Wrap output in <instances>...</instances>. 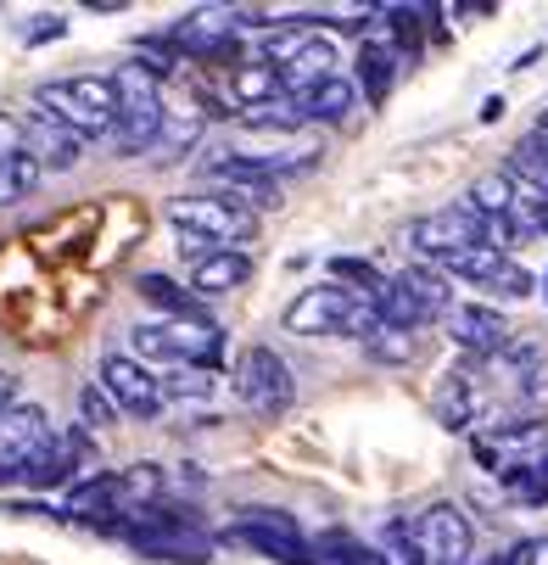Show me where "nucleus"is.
I'll return each instance as SVG.
<instances>
[{"instance_id": "f257e3e1", "label": "nucleus", "mask_w": 548, "mask_h": 565, "mask_svg": "<svg viewBox=\"0 0 548 565\" xmlns=\"http://www.w3.org/2000/svg\"><path fill=\"white\" fill-rule=\"evenodd\" d=\"M34 113L56 118L78 140H112L123 102H118L112 73H78V78H51V85H40L34 90Z\"/></svg>"}, {"instance_id": "f03ea898", "label": "nucleus", "mask_w": 548, "mask_h": 565, "mask_svg": "<svg viewBox=\"0 0 548 565\" xmlns=\"http://www.w3.org/2000/svg\"><path fill=\"white\" fill-rule=\"evenodd\" d=\"M286 331L291 337H358V342H369L380 331V308H375V297H358L336 280L308 286L286 308Z\"/></svg>"}, {"instance_id": "7ed1b4c3", "label": "nucleus", "mask_w": 548, "mask_h": 565, "mask_svg": "<svg viewBox=\"0 0 548 565\" xmlns=\"http://www.w3.org/2000/svg\"><path fill=\"white\" fill-rule=\"evenodd\" d=\"M107 532L129 537L140 554L174 559V565H207V559H213V537L202 532V521L185 515V510H169V504H146V510L123 515V521L107 526Z\"/></svg>"}, {"instance_id": "20e7f679", "label": "nucleus", "mask_w": 548, "mask_h": 565, "mask_svg": "<svg viewBox=\"0 0 548 565\" xmlns=\"http://www.w3.org/2000/svg\"><path fill=\"white\" fill-rule=\"evenodd\" d=\"M140 364H174V370H213L218 364V326L213 319H146L129 331Z\"/></svg>"}, {"instance_id": "39448f33", "label": "nucleus", "mask_w": 548, "mask_h": 565, "mask_svg": "<svg viewBox=\"0 0 548 565\" xmlns=\"http://www.w3.org/2000/svg\"><path fill=\"white\" fill-rule=\"evenodd\" d=\"M112 85H118V129H112V151L118 157H140L157 146V135H163V118H169V102L163 90H157V73H146L140 62H123L112 73Z\"/></svg>"}, {"instance_id": "423d86ee", "label": "nucleus", "mask_w": 548, "mask_h": 565, "mask_svg": "<svg viewBox=\"0 0 548 565\" xmlns=\"http://www.w3.org/2000/svg\"><path fill=\"white\" fill-rule=\"evenodd\" d=\"M487 235H493V218H482L470 202L437 207V213H426V218H415V224L404 230V241H409L426 264H442V258H453V253H464V247H487Z\"/></svg>"}, {"instance_id": "0eeeda50", "label": "nucleus", "mask_w": 548, "mask_h": 565, "mask_svg": "<svg viewBox=\"0 0 548 565\" xmlns=\"http://www.w3.org/2000/svg\"><path fill=\"white\" fill-rule=\"evenodd\" d=\"M235 397L247 403L252 415L275 420L291 409V397H297V381H291V364L275 353V348H247L241 359H235Z\"/></svg>"}, {"instance_id": "6e6552de", "label": "nucleus", "mask_w": 548, "mask_h": 565, "mask_svg": "<svg viewBox=\"0 0 548 565\" xmlns=\"http://www.w3.org/2000/svg\"><path fill=\"white\" fill-rule=\"evenodd\" d=\"M169 218L185 230V235H207V241H224V247L241 253V241L258 235V213L235 207L229 196L218 191H202V196H174L169 202Z\"/></svg>"}, {"instance_id": "1a4fd4ad", "label": "nucleus", "mask_w": 548, "mask_h": 565, "mask_svg": "<svg viewBox=\"0 0 548 565\" xmlns=\"http://www.w3.org/2000/svg\"><path fill=\"white\" fill-rule=\"evenodd\" d=\"M448 280H470V286H482L487 297H509V302H526L531 297V275L509 258V253H498V247H464V253H453V258H442L437 264Z\"/></svg>"}, {"instance_id": "9d476101", "label": "nucleus", "mask_w": 548, "mask_h": 565, "mask_svg": "<svg viewBox=\"0 0 548 565\" xmlns=\"http://www.w3.org/2000/svg\"><path fill=\"white\" fill-rule=\"evenodd\" d=\"M229 537L269 554V559H280V565H313V543L302 537V526L286 510H241L235 526H229Z\"/></svg>"}, {"instance_id": "9b49d317", "label": "nucleus", "mask_w": 548, "mask_h": 565, "mask_svg": "<svg viewBox=\"0 0 548 565\" xmlns=\"http://www.w3.org/2000/svg\"><path fill=\"white\" fill-rule=\"evenodd\" d=\"M409 543L426 565H464L470 559V521L459 504H431L409 521Z\"/></svg>"}, {"instance_id": "f8f14e48", "label": "nucleus", "mask_w": 548, "mask_h": 565, "mask_svg": "<svg viewBox=\"0 0 548 565\" xmlns=\"http://www.w3.org/2000/svg\"><path fill=\"white\" fill-rule=\"evenodd\" d=\"M101 386L112 392L118 409L135 415V420H157V415H163V403H169L163 381H157L135 353H107V359H101Z\"/></svg>"}, {"instance_id": "ddd939ff", "label": "nucleus", "mask_w": 548, "mask_h": 565, "mask_svg": "<svg viewBox=\"0 0 548 565\" xmlns=\"http://www.w3.org/2000/svg\"><path fill=\"white\" fill-rule=\"evenodd\" d=\"M56 431H51V420H45V409L40 403H12L7 415H0V481H23V465L51 443Z\"/></svg>"}, {"instance_id": "4468645a", "label": "nucleus", "mask_w": 548, "mask_h": 565, "mask_svg": "<svg viewBox=\"0 0 548 565\" xmlns=\"http://www.w3.org/2000/svg\"><path fill=\"white\" fill-rule=\"evenodd\" d=\"M448 337L464 348V353H476L482 364L487 359H498L515 337H509V319L498 313V308H487V302H453V313H448Z\"/></svg>"}, {"instance_id": "2eb2a0df", "label": "nucleus", "mask_w": 548, "mask_h": 565, "mask_svg": "<svg viewBox=\"0 0 548 565\" xmlns=\"http://www.w3.org/2000/svg\"><path fill=\"white\" fill-rule=\"evenodd\" d=\"M207 180L218 185V196H229L235 207H247V213H264V207H280V180H264V174H252L241 157H213L207 163Z\"/></svg>"}, {"instance_id": "dca6fc26", "label": "nucleus", "mask_w": 548, "mask_h": 565, "mask_svg": "<svg viewBox=\"0 0 548 565\" xmlns=\"http://www.w3.org/2000/svg\"><path fill=\"white\" fill-rule=\"evenodd\" d=\"M336 62H342L336 34L313 29V34L302 40V51H297V56L280 67V78H286V96H308V90H320L325 78H336Z\"/></svg>"}, {"instance_id": "f3484780", "label": "nucleus", "mask_w": 548, "mask_h": 565, "mask_svg": "<svg viewBox=\"0 0 548 565\" xmlns=\"http://www.w3.org/2000/svg\"><path fill=\"white\" fill-rule=\"evenodd\" d=\"M487 370H493V386L504 397H520V403L548 386V364H542V348L537 342H509L498 359H487Z\"/></svg>"}, {"instance_id": "a211bd4d", "label": "nucleus", "mask_w": 548, "mask_h": 565, "mask_svg": "<svg viewBox=\"0 0 548 565\" xmlns=\"http://www.w3.org/2000/svg\"><path fill=\"white\" fill-rule=\"evenodd\" d=\"M67 521H85V526H118L123 521V476H96V481H78L73 499H67Z\"/></svg>"}, {"instance_id": "6ab92c4d", "label": "nucleus", "mask_w": 548, "mask_h": 565, "mask_svg": "<svg viewBox=\"0 0 548 565\" xmlns=\"http://www.w3.org/2000/svg\"><path fill=\"white\" fill-rule=\"evenodd\" d=\"M431 415H437V426L442 431H470L476 426V415H482V386H476V375H442V386H437V397H431Z\"/></svg>"}, {"instance_id": "aec40b11", "label": "nucleus", "mask_w": 548, "mask_h": 565, "mask_svg": "<svg viewBox=\"0 0 548 565\" xmlns=\"http://www.w3.org/2000/svg\"><path fill=\"white\" fill-rule=\"evenodd\" d=\"M23 140H29V151L40 157V163L56 169V174L73 169L78 151H85V140H78L73 129H62L56 118H45V113H29V118H23Z\"/></svg>"}, {"instance_id": "412c9836", "label": "nucleus", "mask_w": 548, "mask_h": 565, "mask_svg": "<svg viewBox=\"0 0 548 565\" xmlns=\"http://www.w3.org/2000/svg\"><path fill=\"white\" fill-rule=\"evenodd\" d=\"M280 96H286V78H280V73H275L264 56L229 73V102L241 107V113H252V107H269V102H280Z\"/></svg>"}, {"instance_id": "4be33fe9", "label": "nucleus", "mask_w": 548, "mask_h": 565, "mask_svg": "<svg viewBox=\"0 0 548 565\" xmlns=\"http://www.w3.org/2000/svg\"><path fill=\"white\" fill-rule=\"evenodd\" d=\"M247 280H252V258H247V253H235V247H224V253H213L207 264H196V269H191V286H196L202 297L241 291Z\"/></svg>"}, {"instance_id": "5701e85b", "label": "nucleus", "mask_w": 548, "mask_h": 565, "mask_svg": "<svg viewBox=\"0 0 548 565\" xmlns=\"http://www.w3.org/2000/svg\"><path fill=\"white\" fill-rule=\"evenodd\" d=\"M78 476V459L67 454V443L62 437H51L29 465H23V488H34V493H51V488H67V481Z\"/></svg>"}, {"instance_id": "b1692460", "label": "nucleus", "mask_w": 548, "mask_h": 565, "mask_svg": "<svg viewBox=\"0 0 548 565\" xmlns=\"http://www.w3.org/2000/svg\"><path fill=\"white\" fill-rule=\"evenodd\" d=\"M398 280L415 291V302L426 308V319H448L453 313V280L437 264H409V269H398Z\"/></svg>"}, {"instance_id": "393cba45", "label": "nucleus", "mask_w": 548, "mask_h": 565, "mask_svg": "<svg viewBox=\"0 0 548 565\" xmlns=\"http://www.w3.org/2000/svg\"><path fill=\"white\" fill-rule=\"evenodd\" d=\"M302 102V113H308V124H342L353 107H358V85L353 78H325L320 90H308V96H297Z\"/></svg>"}, {"instance_id": "a878e982", "label": "nucleus", "mask_w": 548, "mask_h": 565, "mask_svg": "<svg viewBox=\"0 0 548 565\" xmlns=\"http://www.w3.org/2000/svg\"><path fill=\"white\" fill-rule=\"evenodd\" d=\"M375 308H380V326H398V331H420V326H431L426 308L415 302V291H409L398 275H386V286L375 291Z\"/></svg>"}, {"instance_id": "bb28decb", "label": "nucleus", "mask_w": 548, "mask_h": 565, "mask_svg": "<svg viewBox=\"0 0 548 565\" xmlns=\"http://www.w3.org/2000/svg\"><path fill=\"white\" fill-rule=\"evenodd\" d=\"M464 202L476 207L482 218H509V213H515V202H520V191H515L509 169H498V174H482L476 185H470V196H464Z\"/></svg>"}, {"instance_id": "cd10ccee", "label": "nucleus", "mask_w": 548, "mask_h": 565, "mask_svg": "<svg viewBox=\"0 0 548 565\" xmlns=\"http://www.w3.org/2000/svg\"><path fill=\"white\" fill-rule=\"evenodd\" d=\"M504 169H509L520 185H531V191H542V196H548V135H537V129H531V135L509 151V163H504Z\"/></svg>"}, {"instance_id": "c85d7f7f", "label": "nucleus", "mask_w": 548, "mask_h": 565, "mask_svg": "<svg viewBox=\"0 0 548 565\" xmlns=\"http://www.w3.org/2000/svg\"><path fill=\"white\" fill-rule=\"evenodd\" d=\"M140 297L157 302V308H169L174 319H207L202 302H196V291H185V286L169 280V275H140Z\"/></svg>"}, {"instance_id": "c756f323", "label": "nucleus", "mask_w": 548, "mask_h": 565, "mask_svg": "<svg viewBox=\"0 0 548 565\" xmlns=\"http://www.w3.org/2000/svg\"><path fill=\"white\" fill-rule=\"evenodd\" d=\"M364 353L375 359V364H391V370H404V364H415L420 359V331H398V326H380L369 342H364Z\"/></svg>"}, {"instance_id": "7c9ffc66", "label": "nucleus", "mask_w": 548, "mask_h": 565, "mask_svg": "<svg viewBox=\"0 0 548 565\" xmlns=\"http://www.w3.org/2000/svg\"><path fill=\"white\" fill-rule=\"evenodd\" d=\"M202 129H207V113L202 107H169V118H163V135H157V146L163 151H191L196 140H202Z\"/></svg>"}, {"instance_id": "2f4dec72", "label": "nucleus", "mask_w": 548, "mask_h": 565, "mask_svg": "<svg viewBox=\"0 0 548 565\" xmlns=\"http://www.w3.org/2000/svg\"><path fill=\"white\" fill-rule=\"evenodd\" d=\"M325 269H331V280H336V286H347V291H358V297H375V291L386 286V275H380L369 258H353V253H336Z\"/></svg>"}, {"instance_id": "473e14b6", "label": "nucleus", "mask_w": 548, "mask_h": 565, "mask_svg": "<svg viewBox=\"0 0 548 565\" xmlns=\"http://www.w3.org/2000/svg\"><path fill=\"white\" fill-rule=\"evenodd\" d=\"M40 174H45V163L34 151H23L18 163H7L0 169V207H12V202H23V196H34V185H40Z\"/></svg>"}, {"instance_id": "72a5a7b5", "label": "nucleus", "mask_w": 548, "mask_h": 565, "mask_svg": "<svg viewBox=\"0 0 548 565\" xmlns=\"http://www.w3.org/2000/svg\"><path fill=\"white\" fill-rule=\"evenodd\" d=\"M313 565H380V554H369L347 532H325L320 543H313Z\"/></svg>"}, {"instance_id": "f704fd0d", "label": "nucleus", "mask_w": 548, "mask_h": 565, "mask_svg": "<svg viewBox=\"0 0 548 565\" xmlns=\"http://www.w3.org/2000/svg\"><path fill=\"white\" fill-rule=\"evenodd\" d=\"M241 124H247V129H308V113H302L297 96H280V102H269V107L241 113Z\"/></svg>"}, {"instance_id": "c9c22d12", "label": "nucleus", "mask_w": 548, "mask_h": 565, "mask_svg": "<svg viewBox=\"0 0 548 565\" xmlns=\"http://www.w3.org/2000/svg\"><path fill=\"white\" fill-rule=\"evenodd\" d=\"M123 409H118V403H112V392L101 386V381H85V386H78V426H112Z\"/></svg>"}, {"instance_id": "e433bc0d", "label": "nucleus", "mask_w": 548, "mask_h": 565, "mask_svg": "<svg viewBox=\"0 0 548 565\" xmlns=\"http://www.w3.org/2000/svg\"><path fill=\"white\" fill-rule=\"evenodd\" d=\"M504 481L520 493V504H531V510H537V504H548V454H542V459H531L526 470L504 476Z\"/></svg>"}, {"instance_id": "4c0bfd02", "label": "nucleus", "mask_w": 548, "mask_h": 565, "mask_svg": "<svg viewBox=\"0 0 548 565\" xmlns=\"http://www.w3.org/2000/svg\"><path fill=\"white\" fill-rule=\"evenodd\" d=\"M163 392H169V397H185V403H207V397L218 392V381H213V370H174V375L163 381Z\"/></svg>"}, {"instance_id": "58836bf2", "label": "nucleus", "mask_w": 548, "mask_h": 565, "mask_svg": "<svg viewBox=\"0 0 548 565\" xmlns=\"http://www.w3.org/2000/svg\"><path fill=\"white\" fill-rule=\"evenodd\" d=\"M135 62L146 67V73H157V78H163V73H174V62H185V51L163 34V40H140L135 45Z\"/></svg>"}, {"instance_id": "ea45409f", "label": "nucleus", "mask_w": 548, "mask_h": 565, "mask_svg": "<svg viewBox=\"0 0 548 565\" xmlns=\"http://www.w3.org/2000/svg\"><path fill=\"white\" fill-rule=\"evenodd\" d=\"M23 151H29V140H23V118H7V113H0V169L18 163Z\"/></svg>"}, {"instance_id": "a19ab883", "label": "nucleus", "mask_w": 548, "mask_h": 565, "mask_svg": "<svg viewBox=\"0 0 548 565\" xmlns=\"http://www.w3.org/2000/svg\"><path fill=\"white\" fill-rule=\"evenodd\" d=\"M62 443H67V454H73L78 465H101V459H96V443H90V426H73Z\"/></svg>"}, {"instance_id": "79ce46f5", "label": "nucleus", "mask_w": 548, "mask_h": 565, "mask_svg": "<svg viewBox=\"0 0 548 565\" xmlns=\"http://www.w3.org/2000/svg\"><path fill=\"white\" fill-rule=\"evenodd\" d=\"M509 565H548V537H531V543L509 548Z\"/></svg>"}, {"instance_id": "37998d69", "label": "nucleus", "mask_w": 548, "mask_h": 565, "mask_svg": "<svg viewBox=\"0 0 548 565\" xmlns=\"http://www.w3.org/2000/svg\"><path fill=\"white\" fill-rule=\"evenodd\" d=\"M62 34H67V18L51 12V18H40V23L29 29V45H40V40H62Z\"/></svg>"}, {"instance_id": "c03bdc74", "label": "nucleus", "mask_w": 548, "mask_h": 565, "mask_svg": "<svg viewBox=\"0 0 548 565\" xmlns=\"http://www.w3.org/2000/svg\"><path fill=\"white\" fill-rule=\"evenodd\" d=\"M12 392H18V381H12V375H0V415L12 409Z\"/></svg>"}, {"instance_id": "a18cd8bd", "label": "nucleus", "mask_w": 548, "mask_h": 565, "mask_svg": "<svg viewBox=\"0 0 548 565\" xmlns=\"http://www.w3.org/2000/svg\"><path fill=\"white\" fill-rule=\"evenodd\" d=\"M498 118H504V96H493V102L482 107V124H498Z\"/></svg>"}, {"instance_id": "49530a36", "label": "nucleus", "mask_w": 548, "mask_h": 565, "mask_svg": "<svg viewBox=\"0 0 548 565\" xmlns=\"http://www.w3.org/2000/svg\"><path fill=\"white\" fill-rule=\"evenodd\" d=\"M542 286H548V280H542ZM542 297H548V291H542Z\"/></svg>"}]
</instances>
